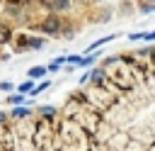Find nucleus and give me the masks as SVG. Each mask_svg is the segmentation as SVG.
I'll return each instance as SVG.
<instances>
[{
	"label": "nucleus",
	"mask_w": 155,
	"mask_h": 151,
	"mask_svg": "<svg viewBox=\"0 0 155 151\" xmlns=\"http://www.w3.org/2000/svg\"><path fill=\"white\" fill-rule=\"evenodd\" d=\"M0 151H92L90 136L82 141H68L61 132V110L58 114H34L12 119H0Z\"/></svg>",
	"instance_id": "nucleus-1"
},
{
	"label": "nucleus",
	"mask_w": 155,
	"mask_h": 151,
	"mask_svg": "<svg viewBox=\"0 0 155 151\" xmlns=\"http://www.w3.org/2000/svg\"><path fill=\"white\" fill-rule=\"evenodd\" d=\"M36 29H39L44 37H58V34H65V22H63L58 15L48 12V15L36 24Z\"/></svg>",
	"instance_id": "nucleus-2"
},
{
	"label": "nucleus",
	"mask_w": 155,
	"mask_h": 151,
	"mask_svg": "<svg viewBox=\"0 0 155 151\" xmlns=\"http://www.w3.org/2000/svg\"><path fill=\"white\" fill-rule=\"evenodd\" d=\"M39 2L44 7H48V10H68L73 0H39Z\"/></svg>",
	"instance_id": "nucleus-3"
},
{
	"label": "nucleus",
	"mask_w": 155,
	"mask_h": 151,
	"mask_svg": "<svg viewBox=\"0 0 155 151\" xmlns=\"http://www.w3.org/2000/svg\"><path fill=\"white\" fill-rule=\"evenodd\" d=\"M7 114H10L12 119H22V117H29V114H34V110H31V107H22V105H17V107H12Z\"/></svg>",
	"instance_id": "nucleus-4"
},
{
	"label": "nucleus",
	"mask_w": 155,
	"mask_h": 151,
	"mask_svg": "<svg viewBox=\"0 0 155 151\" xmlns=\"http://www.w3.org/2000/svg\"><path fill=\"white\" fill-rule=\"evenodd\" d=\"M15 37V32H12V27H7V24H0V46H5L10 39Z\"/></svg>",
	"instance_id": "nucleus-5"
},
{
	"label": "nucleus",
	"mask_w": 155,
	"mask_h": 151,
	"mask_svg": "<svg viewBox=\"0 0 155 151\" xmlns=\"http://www.w3.org/2000/svg\"><path fill=\"white\" fill-rule=\"evenodd\" d=\"M27 100H24V93H7V105H12V107H17V105H24Z\"/></svg>",
	"instance_id": "nucleus-6"
},
{
	"label": "nucleus",
	"mask_w": 155,
	"mask_h": 151,
	"mask_svg": "<svg viewBox=\"0 0 155 151\" xmlns=\"http://www.w3.org/2000/svg\"><path fill=\"white\" fill-rule=\"evenodd\" d=\"M34 88H36V85H34V78H27L24 83H19V85H17V93H24V95L29 93V95H31V90H34Z\"/></svg>",
	"instance_id": "nucleus-7"
},
{
	"label": "nucleus",
	"mask_w": 155,
	"mask_h": 151,
	"mask_svg": "<svg viewBox=\"0 0 155 151\" xmlns=\"http://www.w3.org/2000/svg\"><path fill=\"white\" fill-rule=\"evenodd\" d=\"M44 76H46V68H44V66H34V68H29V73H27V78H34V80H36V78H44Z\"/></svg>",
	"instance_id": "nucleus-8"
},
{
	"label": "nucleus",
	"mask_w": 155,
	"mask_h": 151,
	"mask_svg": "<svg viewBox=\"0 0 155 151\" xmlns=\"http://www.w3.org/2000/svg\"><path fill=\"white\" fill-rule=\"evenodd\" d=\"M27 46L29 49H41L44 46V37H27Z\"/></svg>",
	"instance_id": "nucleus-9"
},
{
	"label": "nucleus",
	"mask_w": 155,
	"mask_h": 151,
	"mask_svg": "<svg viewBox=\"0 0 155 151\" xmlns=\"http://www.w3.org/2000/svg\"><path fill=\"white\" fill-rule=\"evenodd\" d=\"M63 63H65V56H58L56 61H51V63H48V71H51V73H53V71H61V66H63Z\"/></svg>",
	"instance_id": "nucleus-10"
},
{
	"label": "nucleus",
	"mask_w": 155,
	"mask_h": 151,
	"mask_svg": "<svg viewBox=\"0 0 155 151\" xmlns=\"http://www.w3.org/2000/svg\"><path fill=\"white\" fill-rule=\"evenodd\" d=\"M48 85H51V80H48V78H41V83H39V85H36V88L31 90V95H39V93H44V90H46Z\"/></svg>",
	"instance_id": "nucleus-11"
},
{
	"label": "nucleus",
	"mask_w": 155,
	"mask_h": 151,
	"mask_svg": "<svg viewBox=\"0 0 155 151\" xmlns=\"http://www.w3.org/2000/svg\"><path fill=\"white\" fill-rule=\"evenodd\" d=\"M0 90H2V93H12V83H10V80H2V83H0Z\"/></svg>",
	"instance_id": "nucleus-12"
},
{
	"label": "nucleus",
	"mask_w": 155,
	"mask_h": 151,
	"mask_svg": "<svg viewBox=\"0 0 155 151\" xmlns=\"http://www.w3.org/2000/svg\"><path fill=\"white\" fill-rule=\"evenodd\" d=\"M128 39L131 41H143V32H133V34H128Z\"/></svg>",
	"instance_id": "nucleus-13"
},
{
	"label": "nucleus",
	"mask_w": 155,
	"mask_h": 151,
	"mask_svg": "<svg viewBox=\"0 0 155 151\" xmlns=\"http://www.w3.org/2000/svg\"><path fill=\"white\" fill-rule=\"evenodd\" d=\"M143 41H155V29L153 32H143Z\"/></svg>",
	"instance_id": "nucleus-14"
},
{
	"label": "nucleus",
	"mask_w": 155,
	"mask_h": 151,
	"mask_svg": "<svg viewBox=\"0 0 155 151\" xmlns=\"http://www.w3.org/2000/svg\"><path fill=\"white\" fill-rule=\"evenodd\" d=\"M140 12H145V15L148 12H155V5H140Z\"/></svg>",
	"instance_id": "nucleus-15"
},
{
	"label": "nucleus",
	"mask_w": 155,
	"mask_h": 151,
	"mask_svg": "<svg viewBox=\"0 0 155 151\" xmlns=\"http://www.w3.org/2000/svg\"><path fill=\"white\" fill-rule=\"evenodd\" d=\"M143 5H155V0H140Z\"/></svg>",
	"instance_id": "nucleus-16"
},
{
	"label": "nucleus",
	"mask_w": 155,
	"mask_h": 151,
	"mask_svg": "<svg viewBox=\"0 0 155 151\" xmlns=\"http://www.w3.org/2000/svg\"><path fill=\"white\" fill-rule=\"evenodd\" d=\"M24 2H27V5H31V2H39V0H24Z\"/></svg>",
	"instance_id": "nucleus-17"
},
{
	"label": "nucleus",
	"mask_w": 155,
	"mask_h": 151,
	"mask_svg": "<svg viewBox=\"0 0 155 151\" xmlns=\"http://www.w3.org/2000/svg\"><path fill=\"white\" fill-rule=\"evenodd\" d=\"M73 2H85V0H73Z\"/></svg>",
	"instance_id": "nucleus-18"
},
{
	"label": "nucleus",
	"mask_w": 155,
	"mask_h": 151,
	"mask_svg": "<svg viewBox=\"0 0 155 151\" xmlns=\"http://www.w3.org/2000/svg\"><path fill=\"white\" fill-rule=\"evenodd\" d=\"M0 5H2V0H0Z\"/></svg>",
	"instance_id": "nucleus-19"
}]
</instances>
